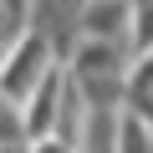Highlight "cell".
I'll return each instance as SVG.
<instances>
[{
	"label": "cell",
	"mask_w": 153,
	"mask_h": 153,
	"mask_svg": "<svg viewBox=\"0 0 153 153\" xmlns=\"http://www.w3.org/2000/svg\"><path fill=\"white\" fill-rule=\"evenodd\" d=\"M61 66V56H56V46L41 36V31H21V41L5 51V61H0V92H10L16 102H26L46 76Z\"/></svg>",
	"instance_id": "cell-1"
},
{
	"label": "cell",
	"mask_w": 153,
	"mask_h": 153,
	"mask_svg": "<svg viewBox=\"0 0 153 153\" xmlns=\"http://www.w3.org/2000/svg\"><path fill=\"white\" fill-rule=\"evenodd\" d=\"M82 16H87V0H31V31H41L51 46H56V56L66 61L71 51H76V41H82L87 31H82Z\"/></svg>",
	"instance_id": "cell-2"
},
{
	"label": "cell",
	"mask_w": 153,
	"mask_h": 153,
	"mask_svg": "<svg viewBox=\"0 0 153 153\" xmlns=\"http://www.w3.org/2000/svg\"><path fill=\"white\" fill-rule=\"evenodd\" d=\"M61 97H66V61L46 76V82L26 97V138L36 143V138H46V133H56V117H61Z\"/></svg>",
	"instance_id": "cell-3"
},
{
	"label": "cell",
	"mask_w": 153,
	"mask_h": 153,
	"mask_svg": "<svg viewBox=\"0 0 153 153\" xmlns=\"http://www.w3.org/2000/svg\"><path fill=\"white\" fill-rule=\"evenodd\" d=\"M82 31L97 41H133V0H87Z\"/></svg>",
	"instance_id": "cell-4"
},
{
	"label": "cell",
	"mask_w": 153,
	"mask_h": 153,
	"mask_svg": "<svg viewBox=\"0 0 153 153\" xmlns=\"http://www.w3.org/2000/svg\"><path fill=\"white\" fill-rule=\"evenodd\" d=\"M117 128H123V107H92L76 138V153H117Z\"/></svg>",
	"instance_id": "cell-5"
},
{
	"label": "cell",
	"mask_w": 153,
	"mask_h": 153,
	"mask_svg": "<svg viewBox=\"0 0 153 153\" xmlns=\"http://www.w3.org/2000/svg\"><path fill=\"white\" fill-rule=\"evenodd\" d=\"M117 153H153V117L123 107V128H117Z\"/></svg>",
	"instance_id": "cell-6"
},
{
	"label": "cell",
	"mask_w": 153,
	"mask_h": 153,
	"mask_svg": "<svg viewBox=\"0 0 153 153\" xmlns=\"http://www.w3.org/2000/svg\"><path fill=\"white\" fill-rule=\"evenodd\" d=\"M0 143H31L26 138V102L0 92Z\"/></svg>",
	"instance_id": "cell-7"
},
{
	"label": "cell",
	"mask_w": 153,
	"mask_h": 153,
	"mask_svg": "<svg viewBox=\"0 0 153 153\" xmlns=\"http://www.w3.org/2000/svg\"><path fill=\"white\" fill-rule=\"evenodd\" d=\"M133 51H153V0H133Z\"/></svg>",
	"instance_id": "cell-8"
},
{
	"label": "cell",
	"mask_w": 153,
	"mask_h": 153,
	"mask_svg": "<svg viewBox=\"0 0 153 153\" xmlns=\"http://www.w3.org/2000/svg\"><path fill=\"white\" fill-rule=\"evenodd\" d=\"M21 31H26V16H16L10 5H0V61H5V51L21 41Z\"/></svg>",
	"instance_id": "cell-9"
},
{
	"label": "cell",
	"mask_w": 153,
	"mask_h": 153,
	"mask_svg": "<svg viewBox=\"0 0 153 153\" xmlns=\"http://www.w3.org/2000/svg\"><path fill=\"white\" fill-rule=\"evenodd\" d=\"M0 5H10L16 16H26V21H31V0H0Z\"/></svg>",
	"instance_id": "cell-10"
}]
</instances>
